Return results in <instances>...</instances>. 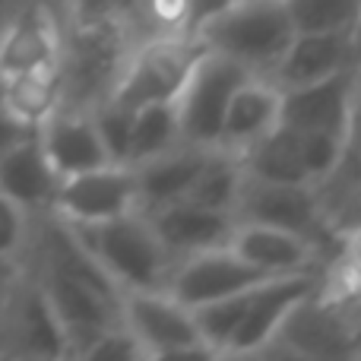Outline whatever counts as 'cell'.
Wrapping results in <instances>:
<instances>
[{"label":"cell","instance_id":"obj_1","mask_svg":"<svg viewBox=\"0 0 361 361\" xmlns=\"http://www.w3.org/2000/svg\"><path fill=\"white\" fill-rule=\"evenodd\" d=\"M63 42H61V82L63 102L61 108L89 111L95 102L108 99L127 54H130V16H61Z\"/></svg>","mask_w":361,"mask_h":361},{"label":"cell","instance_id":"obj_2","mask_svg":"<svg viewBox=\"0 0 361 361\" xmlns=\"http://www.w3.org/2000/svg\"><path fill=\"white\" fill-rule=\"evenodd\" d=\"M73 235L92 254V260L105 269V276L124 292H146V288H165L175 269V257L165 250L152 228L149 216L140 209L124 216L105 219V222L73 225Z\"/></svg>","mask_w":361,"mask_h":361},{"label":"cell","instance_id":"obj_3","mask_svg":"<svg viewBox=\"0 0 361 361\" xmlns=\"http://www.w3.org/2000/svg\"><path fill=\"white\" fill-rule=\"evenodd\" d=\"M295 19L288 0H235L228 10L212 16L197 32L200 48L231 57L254 76L273 73L279 57L295 38Z\"/></svg>","mask_w":361,"mask_h":361},{"label":"cell","instance_id":"obj_4","mask_svg":"<svg viewBox=\"0 0 361 361\" xmlns=\"http://www.w3.org/2000/svg\"><path fill=\"white\" fill-rule=\"evenodd\" d=\"M257 355L292 358H361V320L349 305L320 292H307L276 326L273 339Z\"/></svg>","mask_w":361,"mask_h":361},{"label":"cell","instance_id":"obj_5","mask_svg":"<svg viewBox=\"0 0 361 361\" xmlns=\"http://www.w3.org/2000/svg\"><path fill=\"white\" fill-rule=\"evenodd\" d=\"M247 76L254 73L244 70L241 63H235L231 57H222L206 48L200 51L184 86L175 95L180 143L216 149L219 137H222V121L225 111H228V102Z\"/></svg>","mask_w":361,"mask_h":361},{"label":"cell","instance_id":"obj_6","mask_svg":"<svg viewBox=\"0 0 361 361\" xmlns=\"http://www.w3.org/2000/svg\"><path fill=\"white\" fill-rule=\"evenodd\" d=\"M200 51L197 38L184 35H152L133 44L108 99L133 111L152 102H175Z\"/></svg>","mask_w":361,"mask_h":361},{"label":"cell","instance_id":"obj_7","mask_svg":"<svg viewBox=\"0 0 361 361\" xmlns=\"http://www.w3.org/2000/svg\"><path fill=\"white\" fill-rule=\"evenodd\" d=\"M121 320L140 339L149 361L165 358H216L197 330L193 311L165 288L121 295Z\"/></svg>","mask_w":361,"mask_h":361},{"label":"cell","instance_id":"obj_8","mask_svg":"<svg viewBox=\"0 0 361 361\" xmlns=\"http://www.w3.org/2000/svg\"><path fill=\"white\" fill-rule=\"evenodd\" d=\"M235 219L295 231V235L314 241L324 254H330V247H339L336 231L330 228V219L320 209L317 193L307 184H273V180L247 175L241 184V193H238Z\"/></svg>","mask_w":361,"mask_h":361},{"label":"cell","instance_id":"obj_9","mask_svg":"<svg viewBox=\"0 0 361 361\" xmlns=\"http://www.w3.org/2000/svg\"><path fill=\"white\" fill-rule=\"evenodd\" d=\"M0 358L57 361L67 358L63 330L38 286L35 273L23 263L6 301L0 305Z\"/></svg>","mask_w":361,"mask_h":361},{"label":"cell","instance_id":"obj_10","mask_svg":"<svg viewBox=\"0 0 361 361\" xmlns=\"http://www.w3.org/2000/svg\"><path fill=\"white\" fill-rule=\"evenodd\" d=\"M361 82V63L305 86L279 89V124L298 133L349 137Z\"/></svg>","mask_w":361,"mask_h":361},{"label":"cell","instance_id":"obj_11","mask_svg":"<svg viewBox=\"0 0 361 361\" xmlns=\"http://www.w3.org/2000/svg\"><path fill=\"white\" fill-rule=\"evenodd\" d=\"M133 209H140L133 169L130 165H114V162L61 178L54 206H51V212L57 219L73 225L105 222V219L124 216V212H133Z\"/></svg>","mask_w":361,"mask_h":361},{"label":"cell","instance_id":"obj_12","mask_svg":"<svg viewBox=\"0 0 361 361\" xmlns=\"http://www.w3.org/2000/svg\"><path fill=\"white\" fill-rule=\"evenodd\" d=\"M267 279H273V276L250 267L247 260H241V257L225 244V247H212V250H203V254L178 260L169 276L165 292L193 311V307H200V305H209V301H216V298L235 295V292H241V288L260 286V282H267Z\"/></svg>","mask_w":361,"mask_h":361},{"label":"cell","instance_id":"obj_13","mask_svg":"<svg viewBox=\"0 0 361 361\" xmlns=\"http://www.w3.org/2000/svg\"><path fill=\"white\" fill-rule=\"evenodd\" d=\"M63 19L51 0H25L0 25V73L16 76L57 63Z\"/></svg>","mask_w":361,"mask_h":361},{"label":"cell","instance_id":"obj_14","mask_svg":"<svg viewBox=\"0 0 361 361\" xmlns=\"http://www.w3.org/2000/svg\"><path fill=\"white\" fill-rule=\"evenodd\" d=\"M317 286H320V273H286V276H273V279L260 282L254 288V295H250V305L244 311L238 330L231 333L222 358L257 355L273 339L276 326L292 311L295 301L305 298Z\"/></svg>","mask_w":361,"mask_h":361},{"label":"cell","instance_id":"obj_15","mask_svg":"<svg viewBox=\"0 0 361 361\" xmlns=\"http://www.w3.org/2000/svg\"><path fill=\"white\" fill-rule=\"evenodd\" d=\"M228 247L241 260H247L250 267L263 269L269 276L324 273L326 267V254L314 241L295 235V231L273 228V225H260V222H238L235 219Z\"/></svg>","mask_w":361,"mask_h":361},{"label":"cell","instance_id":"obj_16","mask_svg":"<svg viewBox=\"0 0 361 361\" xmlns=\"http://www.w3.org/2000/svg\"><path fill=\"white\" fill-rule=\"evenodd\" d=\"M355 63H361L355 32H295L292 44L273 67L269 80L279 89L305 86V82L343 73Z\"/></svg>","mask_w":361,"mask_h":361},{"label":"cell","instance_id":"obj_17","mask_svg":"<svg viewBox=\"0 0 361 361\" xmlns=\"http://www.w3.org/2000/svg\"><path fill=\"white\" fill-rule=\"evenodd\" d=\"M146 216H149L159 241L165 244V250L175 260L203 254L212 247H225L231 231H235L231 212L209 209V206H200L193 200H178V203H169L156 212H146Z\"/></svg>","mask_w":361,"mask_h":361},{"label":"cell","instance_id":"obj_18","mask_svg":"<svg viewBox=\"0 0 361 361\" xmlns=\"http://www.w3.org/2000/svg\"><path fill=\"white\" fill-rule=\"evenodd\" d=\"M38 143L48 156L51 169L61 178L80 175V171L108 165L105 146H102L89 111L80 108H57L51 118L38 124Z\"/></svg>","mask_w":361,"mask_h":361},{"label":"cell","instance_id":"obj_19","mask_svg":"<svg viewBox=\"0 0 361 361\" xmlns=\"http://www.w3.org/2000/svg\"><path fill=\"white\" fill-rule=\"evenodd\" d=\"M212 149L203 146L180 143L175 149L162 152L156 159H146L140 165H130L133 178H137V206L140 212H156L169 203L187 197V190L193 187L200 169L206 165Z\"/></svg>","mask_w":361,"mask_h":361},{"label":"cell","instance_id":"obj_20","mask_svg":"<svg viewBox=\"0 0 361 361\" xmlns=\"http://www.w3.org/2000/svg\"><path fill=\"white\" fill-rule=\"evenodd\" d=\"M61 187V175L51 169L48 156H44L38 133L13 146L10 152L0 156V193L16 200L29 216H44L51 212Z\"/></svg>","mask_w":361,"mask_h":361},{"label":"cell","instance_id":"obj_21","mask_svg":"<svg viewBox=\"0 0 361 361\" xmlns=\"http://www.w3.org/2000/svg\"><path fill=\"white\" fill-rule=\"evenodd\" d=\"M276 124H279V86L267 76H247L228 102L219 149L241 156L247 146L267 137Z\"/></svg>","mask_w":361,"mask_h":361},{"label":"cell","instance_id":"obj_22","mask_svg":"<svg viewBox=\"0 0 361 361\" xmlns=\"http://www.w3.org/2000/svg\"><path fill=\"white\" fill-rule=\"evenodd\" d=\"M244 171L250 178L260 180H273V184H307V171L305 162H301V143L298 133L292 127L276 124L267 137H260L254 146L241 152Z\"/></svg>","mask_w":361,"mask_h":361},{"label":"cell","instance_id":"obj_23","mask_svg":"<svg viewBox=\"0 0 361 361\" xmlns=\"http://www.w3.org/2000/svg\"><path fill=\"white\" fill-rule=\"evenodd\" d=\"M61 102H63V82L57 63L6 76V111H13L19 121H25L35 130L44 118H51L61 108Z\"/></svg>","mask_w":361,"mask_h":361},{"label":"cell","instance_id":"obj_24","mask_svg":"<svg viewBox=\"0 0 361 361\" xmlns=\"http://www.w3.org/2000/svg\"><path fill=\"white\" fill-rule=\"evenodd\" d=\"M244 178H247V171H244L241 156L216 146L184 200H193V203H200V206H209V209L231 212V216H235V203H238Z\"/></svg>","mask_w":361,"mask_h":361},{"label":"cell","instance_id":"obj_25","mask_svg":"<svg viewBox=\"0 0 361 361\" xmlns=\"http://www.w3.org/2000/svg\"><path fill=\"white\" fill-rule=\"evenodd\" d=\"M180 146V127L175 102H152L133 111L130 146H127V165H140L162 152Z\"/></svg>","mask_w":361,"mask_h":361},{"label":"cell","instance_id":"obj_26","mask_svg":"<svg viewBox=\"0 0 361 361\" xmlns=\"http://www.w3.org/2000/svg\"><path fill=\"white\" fill-rule=\"evenodd\" d=\"M298 32H355L361 0H288Z\"/></svg>","mask_w":361,"mask_h":361},{"label":"cell","instance_id":"obj_27","mask_svg":"<svg viewBox=\"0 0 361 361\" xmlns=\"http://www.w3.org/2000/svg\"><path fill=\"white\" fill-rule=\"evenodd\" d=\"M89 118L95 124L102 146H105L108 162L127 165V146H130V127H133V108L118 105L114 99H102L89 108Z\"/></svg>","mask_w":361,"mask_h":361},{"label":"cell","instance_id":"obj_28","mask_svg":"<svg viewBox=\"0 0 361 361\" xmlns=\"http://www.w3.org/2000/svg\"><path fill=\"white\" fill-rule=\"evenodd\" d=\"M345 140L349 137H336V133H298L301 162H305L311 187L324 184V180L333 175V169L339 165V159H343V152H345Z\"/></svg>","mask_w":361,"mask_h":361},{"label":"cell","instance_id":"obj_29","mask_svg":"<svg viewBox=\"0 0 361 361\" xmlns=\"http://www.w3.org/2000/svg\"><path fill=\"white\" fill-rule=\"evenodd\" d=\"M32 225H35V216H29L16 200L0 193V257L4 260H25V250H29L32 241Z\"/></svg>","mask_w":361,"mask_h":361},{"label":"cell","instance_id":"obj_30","mask_svg":"<svg viewBox=\"0 0 361 361\" xmlns=\"http://www.w3.org/2000/svg\"><path fill=\"white\" fill-rule=\"evenodd\" d=\"M82 361H149V355L140 345V339L124 324H118L89 345Z\"/></svg>","mask_w":361,"mask_h":361},{"label":"cell","instance_id":"obj_31","mask_svg":"<svg viewBox=\"0 0 361 361\" xmlns=\"http://www.w3.org/2000/svg\"><path fill=\"white\" fill-rule=\"evenodd\" d=\"M61 16H133L137 13V0H51Z\"/></svg>","mask_w":361,"mask_h":361},{"label":"cell","instance_id":"obj_32","mask_svg":"<svg viewBox=\"0 0 361 361\" xmlns=\"http://www.w3.org/2000/svg\"><path fill=\"white\" fill-rule=\"evenodd\" d=\"M231 4H235V0H187L184 35H187V38H193L206 23H209L212 16H219L222 10H228Z\"/></svg>","mask_w":361,"mask_h":361},{"label":"cell","instance_id":"obj_33","mask_svg":"<svg viewBox=\"0 0 361 361\" xmlns=\"http://www.w3.org/2000/svg\"><path fill=\"white\" fill-rule=\"evenodd\" d=\"M32 133H35V127H29L25 121H19L13 111L0 108V156L10 152L13 146H19L23 140H29Z\"/></svg>","mask_w":361,"mask_h":361},{"label":"cell","instance_id":"obj_34","mask_svg":"<svg viewBox=\"0 0 361 361\" xmlns=\"http://www.w3.org/2000/svg\"><path fill=\"white\" fill-rule=\"evenodd\" d=\"M19 269H23V263H13V260H4L0 257V305L6 301V295H10L13 282H16Z\"/></svg>","mask_w":361,"mask_h":361},{"label":"cell","instance_id":"obj_35","mask_svg":"<svg viewBox=\"0 0 361 361\" xmlns=\"http://www.w3.org/2000/svg\"><path fill=\"white\" fill-rule=\"evenodd\" d=\"M349 140L361 146V82H358V99H355V114H352V127H349Z\"/></svg>","mask_w":361,"mask_h":361},{"label":"cell","instance_id":"obj_36","mask_svg":"<svg viewBox=\"0 0 361 361\" xmlns=\"http://www.w3.org/2000/svg\"><path fill=\"white\" fill-rule=\"evenodd\" d=\"M23 4H25V0H0V19H6L13 10H19Z\"/></svg>","mask_w":361,"mask_h":361},{"label":"cell","instance_id":"obj_37","mask_svg":"<svg viewBox=\"0 0 361 361\" xmlns=\"http://www.w3.org/2000/svg\"><path fill=\"white\" fill-rule=\"evenodd\" d=\"M0 108H6V76L0 73Z\"/></svg>","mask_w":361,"mask_h":361},{"label":"cell","instance_id":"obj_38","mask_svg":"<svg viewBox=\"0 0 361 361\" xmlns=\"http://www.w3.org/2000/svg\"><path fill=\"white\" fill-rule=\"evenodd\" d=\"M349 311H352V314H355V317L361 320V295H358V298H355V301H352V305H349Z\"/></svg>","mask_w":361,"mask_h":361},{"label":"cell","instance_id":"obj_39","mask_svg":"<svg viewBox=\"0 0 361 361\" xmlns=\"http://www.w3.org/2000/svg\"><path fill=\"white\" fill-rule=\"evenodd\" d=\"M355 42H358V48H361V16H358V23H355Z\"/></svg>","mask_w":361,"mask_h":361},{"label":"cell","instance_id":"obj_40","mask_svg":"<svg viewBox=\"0 0 361 361\" xmlns=\"http://www.w3.org/2000/svg\"><path fill=\"white\" fill-rule=\"evenodd\" d=\"M0 25H4V19H0Z\"/></svg>","mask_w":361,"mask_h":361}]
</instances>
